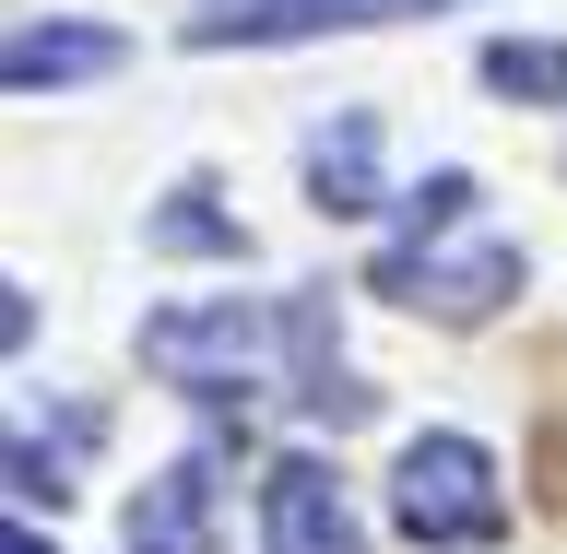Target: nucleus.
<instances>
[{"label": "nucleus", "mask_w": 567, "mask_h": 554, "mask_svg": "<svg viewBox=\"0 0 567 554\" xmlns=\"http://www.w3.org/2000/svg\"><path fill=\"white\" fill-rule=\"evenodd\" d=\"M485 83H496V95H520V106H567V48H556V35H496V48H485Z\"/></svg>", "instance_id": "nucleus-9"}, {"label": "nucleus", "mask_w": 567, "mask_h": 554, "mask_svg": "<svg viewBox=\"0 0 567 554\" xmlns=\"http://www.w3.org/2000/svg\"><path fill=\"white\" fill-rule=\"evenodd\" d=\"M0 554H48V543H35V531H12V543H0Z\"/></svg>", "instance_id": "nucleus-11"}, {"label": "nucleus", "mask_w": 567, "mask_h": 554, "mask_svg": "<svg viewBox=\"0 0 567 554\" xmlns=\"http://www.w3.org/2000/svg\"><path fill=\"white\" fill-rule=\"evenodd\" d=\"M202 531H213V449H189V460H166V472L142 484L118 543L131 554H202Z\"/></svg>", "instance_id": "nucleus-6"}, {"label": "nucleus", "mask_w": 567, "mask_h": 554, "mask_svg": "<svg viewBox=\"0 0 567 554\" xmlns=\"http://www.w3.org/2000/svg\"><path fill=\"white\" fill-rule=\"evenodd\" d=\"M520 272H532V260L485 224V189H473L461 166H437L425 189H402V224H390V248L367 260V295L473 331V318H496L508 295H520Z\"/></svg>", "instance_id": "nucleus-2"}, {"label": "nucleus", "mask_w": 567, "mask_h": 554, "mask_svg": "<svg viewBox=\"0 0 567 554\" xmlns=\"http://www.w3.org/2000/svg\"><path fill=\"white\" fill-rule=\"evenodd\" d=\"M202 201H213V189H177V201L154 212V248H213V260H237L248 237L225 224V212H202Z\"/></svg>", "instance_id": "nucleus-10"}, {"label": "nucleus", "mask_w": 567, "mask_h": 554, "mask_svg": "<svg viewBox=\"0 0 567 554\" xmlns=\"http://www.w3.org/2000/svg\"><path fill=\"white\" fill-rule=\"evenodd\" d=\"M0 71H12V95H60V83L118 71V35H106V24H24Z\"/></svg>", "instance_id": "nucleus-8"}, {"label": "nucleus", "mask_w": 567, "mask_h": 554, "mask_svg": "<svg viewBox=\"0 0 567 554\" xmlns=\"http://www.w3.org/2000/svg\"><path fill=\"white\" fill-rule=\"evenodd\" d=\"M308 201L319 212H390V189H379V118H367V106H343V118L308 142Z\"/></svg>", "instance_id": "nucleus-7"}, {"label": "nucleus", "mask_w": 567, "mask_h": 554, "mask_svg": "<svg viewBox=\"0 0 567 554\" xmlns=\"http://www.w3.org/2000/svg\"><path fill=\"white\" fill-rule=\"evenodd\" d=\"M414 12H450V0H202L189 12V48H308V35H367V24H414Z\"/></svg>", "instance_id": "nucleus-4"}, {"label": "nucleus", "mask_w": 567, "mask_h": 554, "mask_svg": "<svg viewBox=\"0 0 567 554\" xmlns=\"http://www.w3.org/2000/svg\"><path fill=\"white\" fill-rule=\"evenodd\" d=\"M390 520H402V543H425V554H473V543H496L508 531V495H496V460H485V437H414V449L390 460Z\"/></svg>", "instance_id": "nucleus-3"}, {"label": "nucleus", "mask_w": 567, "mask_h": 554, "mask_svg": "<svg viewBox=\"0 0 567 554\" xmlns=\"http://www.w3.org/2000/svg\"><path fill=\"white\" fill-rule=\"evenodd\" d=\"M260 554H367V531H354L343 508V472L331 460H272L260 472Z\"/></svg>", "instance_id": "nucleus-5"}, {"label": "nucleus", "mask_w": 567, "mask_h": 554, "mask_svg": "<svg viewBox=\"0 0 567 554\" xmlns=\"http://www.w3.org/2000/svg\"><path fill=\"white\" fill-rule=\"evenodd\" d=\"M142 366L202 401L272 389V366H296V401H308L319 378H343V343H331V295H213V307L142 318Z\"/></svg>", "instance_id": "nucleus-1"}]
</instances>
